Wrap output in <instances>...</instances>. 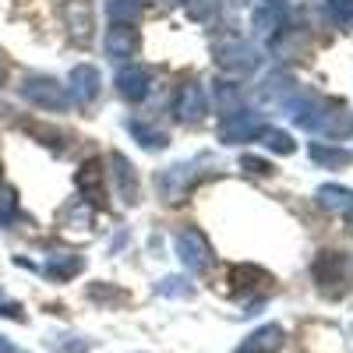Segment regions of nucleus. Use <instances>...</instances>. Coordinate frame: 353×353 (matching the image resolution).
I'll use <instances>...</instances> for the list:
<instances>
[{
	"mask_svg": "<svg viewBox=\"0 0 353 353\" xmlns=\"http://www.w3.org/2000/svg\"><path fill=\"white\" fill-rule=\"evenodd\" d=\"M21 96L32 103V106H43L50 113H64L71 106V96L68 88L57 81V78H46V74H28L21 81Z\"/></svg>",
	"mask_w": 353,
	"mask_h": 353,
	"instance_id": "obj_1",
	"label": "nucleus"
},
{
	"mask_svg": "<svg viewBox=\"0 0 353 353\" xmlns=\"http://www.w3.org/2000/svg\"><path fill=\"white\" fill-rule=\"evenodd\" d=\"M216 61L226 74H237V78H248L261 68V53L248 43V39H226L216 46Z\"/></svg>",
	"mask_w": 353,
	"mask_h": 353,
	"instance_id": "obj_2",
	"label": "nucleus"
},
{
	"mask_svg": "<svg viewBox=\"0 0 353 353\" xmlns=\"http://www.w3.org/2000/svg\"><path fill=\"white\" fill-rule=\"evenodd\" d=\"M314 279H318V286L325 290V293L343 290V283L350 279V265H346V258L336 254V251H321V254L314 258Z\"/></svg>",
	"mask_w": 353,
	"mask_h": 353,
	"instance_id": "obj_3",
	"label": "nucleus"
},
{
	"mask_svg": "<svg viewBox=\"0 0 353 353\" xmlns=\"http://www.w3.org/2000/svg\"><path fill=\"white\" fill-rule=\"evenodd\" d=\"M176 254H181V261L191 272H205L212 265V251H209V244H205V237L198 230H184L181 237H176Z\"/></svg>",
	"mask_w": 353,
	"mask_h": 353,
	"instance_id": "obj_4",
	"label": "nucleus"
},
{
	"mask_svg": "<svg viewBox=\"0 0 353 353\" xmlns=\"http://www.w3.org/2000/svg\"><path fill=\"white\" fill-rule=\"evenodd\" d=\"M258 96H261L265 103H272V106H283V110H286L293 99L301 96V88H297V78H293V74H286V71H272L269 78L261 81Z\"/></svg>",
	"mask_w": 353,
	"mask_h": 353,
	"instance_id": "obj_5",
	"label": "nucleus"
},
{
	"mask_svg": "<svg viewBox=\"0 0 353 353\" xmlns=\"http://www.w3.org/2000/svg\"><path fill=\"white\" fill-rule=\"evenodd\" d=\"M61 18L68 25V32L74 43H88L92 39V11H88V0H64L61 4Z\"/></svg>",
	"mask_w": 353,
	"mask_h": 353,
	"instance_id": "obj_6",
	"label": "nucleus"
},
{
	"mask_svg": "<svg viewBox=\"0 0 353 353\" xmlns=\"http://www.w3.org/2000/svg\"><path fill=\"white\" fill-rule=\"evenodd\" d=\"M68 96H71V103H81V106L92 103L99 96V71L92 64H78L68 78Z\"/></svg>",
	"mask_w": 353,
	"mask_h": 353,
	"instance_id": "obj_7",
	"label": "nucleus"
},
{
	"mask_svg": "<svg viewBox=\"0 0 353 353\" xmlns=\"http://www.w3.org/2000/svg\"><path fill=\"white\" fill-rule=\"evenodd\" d=\"M110 176H113V184H117L121 201L124 205H134L138 201V176H134V166L128 163V156H121V152L110 156Z\"/></svg>",
	"mask_w": 353,
	"mask_h": 353,
	"instance_id": "obj_8",
	"label": "nucleus"
},
{
	"mask_svg": "<svg viewBox=\"0 0 353 353\" xmlns=\"http://www.w3.org/2000/svg\"><path fill=\"white\" fill-rule=\"evenodd\" d=\"M117 92H121L128 103H141L152 92V74L145 68H124L121 74H117Z\"/></svg>",
	"mask_w": 353,
	"mask_h": 353,
	"instance_id": "obj_9",
	"label": "nucleus"
},
{
	"mask_svg": "<svg viewBox=\"0 0 353 353\" xmlns=\"http://www.w3.org/2000/svg\"><path fill=\"white\" fill-rule=\"evenodd\" d=\"M265 124L258 121V113H233V117H226L223 121V141H230V145H237V141H254V134L261 131Z\"/></svg>",
	"mask_w": 353,
	"mask_h": 353,
	"instance_id": "obj_10",
	"label": "nucleus"
},
{
	"mask_svg": "<svg viewBox=\"0 0 353 353\" xmlns=\"http://www.w3.org/2000/svg\"><path fill=\"white\" fill-rule=\"evenodd\" d=\"M283 339H286L283 325H261V329H254L237 346V353H279L283 350Z\"/></svg>",
	"mask_w": 353,
	"mask_h": 353,
	"instance_id": "obj_11",
	"label": "nucleus"
},
{
	"mask_svg": "<svg viewBox=\"0 0 353 353\" xmlns=\"http://www.w3.org/2000/svg\"><path fill=\"white\" fill-rule=\"evenodd\" d=\"M176 117H181L184 124H194L205 117V92H201L198 81L181 85V92H176Z\"/></svg>",
	"mask_w": 353,
	"mask_h": 353,
	"instance_id": "obj_12",
	"label": "nucleus"
},
{
	"mask_svg": "<svg viewBox=\"0 0 353 353\" xmlns=\"http://www.w3.org/2000/svg\"><path fill=\"white\" fill-rule=\"evenodd\" d=\"M106 53L113 57V61H128V57L138 53V32L131 25H110V32H106Z\"/></svg>",
	"mask_w": 353,
	"mask_h": 353,
	"instance_id": "obj_13",
	"label": "nucleus"
},
{
	"mask_svg": "<svg viewBox=\"0 0 353 353\" xmlns=\"http://www.w3.org/2000/svg\"><path fill=\"white\" fill-rule=\"evenodd\" d=\"M188 184H191V166H188V163L173 166V170H163V173L156 176V191H159V198H166V201H176V198L184 194Z\"/></svg>",
	"mask_w": 353,
	"mask_h": 353,
	"instance_id": "obj_14",
	"label": "nucleus"
},
{
	"mask_svg": "<svg viewBox=\"0 0 353 353\" xmlns=\"http://www.w3.org/2000/svg\"><path fill=\"white\" fill-rule=\"evenodd\" d=\"M78 269H81V258L71 251H53L46 258V276H53V279H71V276H78Z\"/></svg>",
	"mask_w": 353,
	"mask_h": 353,
	"instance_id": "obj_15",
	"label": "nucleus"
},
{
	"mask_svg": "<svg viewBox=\"0 0 353 353\" xmlns=\"http://www.w3.org/2000/svg\"><path fill=\"white\" fill-rule=\"evenodd\" d=\"M318 201L325 205V209H336V212H350L353 216V191L350 188L325 184V188H318Z\"/></svg>",
	"mask_w": 353,
	"mask_h": 353,
	"instance_id": "obj_16",
	"label": "nucleus"
},
{
	"mask_svg": "<svg viewBox=\"0 0 353 353\" xmlns=\"http://www.w3.org/2000/svg\"><path fill=\"white\" fill-rule=\"evenodd\" d=\"M254 141H261L269 152H279V156H290L297 145H293V138L286 134V131H279V128H261L258 134H254Z\"/></svg>",
	"mask_w": 353,
	"mask_h": 353,
	"instance_id": "obj_17",
	"label": "nucleus"
},
{
	"mask_svg": "<svg viewBox=\"0 0 353 353\" xmlns=\"http://www.w3.org/2000/svg\"><path fill=\"white\" fill-rule=\"evenodd\" d=\"M78 184L85 188V198H92V201H103V170L99 163H85L81 173H78Z\"/></svg>",
	"mask_w": 353,
	"mask_h": 353,
	"instance_id": "obj_18",
	"label": "nucleus"
},
{
	"mask_svg": "<svg viewBox=\"0 0 353 353\" xmlns=\"http://www.w3.org/2000/svg\"><path fill=\"white\" fill-rule=\"evenodd\" d=\"M216 106L233 117V113H241V92H237V85H230V81H216Z\"/></svg>",
	"mask_w": 353,
	"mask_h": 353,
	"instance_id": "obj_19",
	"label": "nucleus"
},
{
	"mask_svg": "<svg viewBox=\"0 0 353 353\" xmlns=\"http://www.w3.org/2000/svg\"><path fill=\"white\" fill-rule=\"evenodd\" d=\"M311 159L314 163H321V166H346L353 156L346 152V149H325V145H311Z\"/></svg>",
	"mask_w": 353,
	"mask_h": 353,
	"instance_id": "obj_20",
	"label": "nucleus"
},
{
	"mask_svg": "<svg viewBox=\"0 0 353 353\" xmlns=\"http://www.w3.org/2000/svg\"><path fill=\"white\" fill-rule=\"evenodd\" d=\"M131 134L145 145V149H163V145H166L163 131H156L152 124H141V121H131Z\"/></svg>",
	"mask_w": 353,
	"mask_h": 353,
	"instance_id": "obj_21",
	"label": "nucleus"
},
{
	"mask_svg": "<svg viewBox=\"0 0 353 353\" xmlns=\"http://www.w3.org/2000/svg\"><path fill=\"white\" fill-rule=\"evenodd\" d=\"M138 14H141L138 0H110V18H113L117 25H131Z\"/></svg>",
	"mask_w": 353,
	"mask_h": 353,
	"instance_id": "obj_22",
	"label": "nucleus"
},
{
	"mask_svg": "<svg viewBox=\"0 0 353 353\" xmlns=\"http://www.w3.org/2000/svg\"><path fill=\"white\" fill-rule=\"evenodd\" d=\"M14 216H18V194H14V188L0 181V226H11Z\"/></svg>",
	"mask_w": 353,
	"mask_h": 353,
	"instance_id": "obj_23",
	"label": "nucleus"
},
{
	"mask_svg": "<svg viewBox=\"0 0 353 353\" xmlns=\"http://www.w3.org/2000/svg\"><path fill=\"white\" fill-rule=\"evenodd\" d=\"M219 14V0H188V18L191 21H212Z\"/></svg>",
	"mask_w": 353,
	"mask_h": 353,
	"instance_id": "obj_24",
	"label": "nucleus"
},
{
	"mask_svg": "<svg viewBox=\"0 0 353 353\" xmlns=\"http://www.w3.org/2000/svg\"><path fill=\"white\" fill-rule=\"evenodd\" d=\"M329 14L339 25H353V0H329Z\"/></svg>",
	"mask_w": 353,
	"mask_h": 353,
	"instance_id": "obj_25",
	"label": "nucleus"
},
{
	"mask_svg": "<svg viewBox=\"0 0 353 353\" xmlns=\"http://www.w3.org/2000/svg\"><path fill=\"white\" fill-rule=\"evenodd\" d=\"M241 166H244L248 173H258V176H269V173H272V166H269V163H265V159H254V156H244V159H241Z\"/></svg>",
	"mask_w": 353,
	"mask_h": 353,
	"instance_id": "obj_26",
	"label": "nucleus"
},
{
	"mask_svg": "<svg viewBox=\"0 0 353 353\" xmlns=\"http://www.w3.org/2000/svg\"><path fill=\"white\" fill-rule=\"evenodd\" d=\"M159 293H188V286H184V279H163V286H159Z\"/></svg>",
	"mask_w": 353,
	"mask_h": 353,
	"instance_id": "obj_27",
	"label": "nucleus"
},
{
	"mask_svg": "<svg viewBox=\"0 0 353 353\" xmlns=\"http://www.w3.org/2000/svg\"><path fill=\"white\" fill-rule=\"evenodd\" d=\"M0 353H21V350H18L11 339H4V336H0Z\"/></svg>",
	"mask_w": 353,
	"mask_h": 353,
	"instance_id": "obj_28",
	"label": "nucleus"
},
{
	"mask_svg": "<svg viewBox=\"0 0 353 353\" xmlns=\"http://www.w3.org/2000/svg\"><path fill=\"white\" fill-rule=\"evenodd\" d=\"M230 4H237V8H244V4H251V0H230Z\"/></svg>",
	"mask_w": 353,
	"mask_h": 353,
	"instance_id": "obj_29",
	"label": "nucleus"
},
{
	"mask_svg": "<svg viewBox=\"0 0 353 353\" xmlns=\"http://www.w3.org/2000/svg\"><path fill=\"white\" fill-rule=\"evenodd\" d=\"M0 85H4V64H0Z\"/></svg>",
	"mask_w": 353,
	"mask_h": 353,
	"instance_id": "obj_30",
	"label": "nucleus"
},
{
	"mask_svg": "<svg viewBox=\"0 0 353 353\" xmlns=\"http://www.w3.org/2000/svg\"><path fill=\"white\" fill-rule=\"evenodd\" d=\"M166 4H176V0H166Z\"/></svg>",
	"mask_w": 353,
	"mask_h": 353,
	"instance_id": "obj_31",
	"label": "nucleus"
},
{
	"mask_svg": "<svg viewBox=\"0 0 353 353\" xmlns=\"http://www.w3.org/2000/svg\"><path fill=\"white\" fill-rule=\"evenodd\" d=\"M138 4H141V0H138Z\"/></svg>",
	"mask_w": 353,
	"mask_h": 353,
	"instance_id": "obj_32",
	"label": "nucleus"
}]
</instances>
